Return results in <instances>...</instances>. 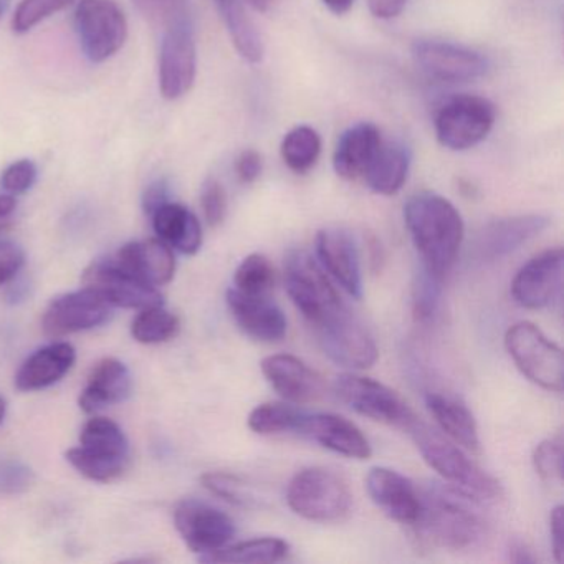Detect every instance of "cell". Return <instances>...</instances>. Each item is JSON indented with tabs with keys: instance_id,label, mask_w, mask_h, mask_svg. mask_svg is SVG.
Wrapping results in <instances>:
<instances>
[{
	"instance_id": "7402d4cb",
	"label": "cell",
	"mask_w": 564,
	"mask_h": 564,
	"mask_svg": "<svg viewBox=\"0 0 564 564\" xmlns=\"http://www.w3.org/2000/svg\"><path fill=\"white\" fill-rule=\"evenodd\" d=\"M227 305L237 325L250 338L262 343H276L285 338L289 326L285 315L275 303L270 302L269 295H246L230 289Z\"/></svg>"
},
{
	"instance_id": "8992f818",
	"label": "cell",
	"mask_w": 564,
	"mask_h": 564,
	"mask_svg": "<svg viewBox=\"0 0 564 564\" xmlns=\"http://www.w3.org/2000/svg\"><path fill=\"white\" fill-rule=\"evenodd\" d=\"M285 286L299 312L313 326L346 306L322 263L306 250H292L285 257Z\"/></svg>"
},
{
	"instance_id": "1f68e13d",
	"label": "cell",
	"mask_w": 564,
	"mask_h": 564,
	"mask_svg": "<svg viewBox=\"0 0 564 564\" xmlns=\"http://www.w3.org/2000/svg\"><path fill=\"white\" fill-rule=\"evenodd\" d=\"M214 2L223 15L224 24L240 57L250 64L262 62L263 52H265L262 37L239 0H214Z\"/></svg>"
},
{
	"instance_id": "484cf974",
	"label": "cell",
	"mask_w": 564,
	"mask_h": 564,
	"mask_svg": "<svg viewBox=\"0 0 564 564\" xmlns=\"http://www.w3.org/2000/svg\"><path fill=\"white\" fill-rule=\"evenodd\" d=\"M381 144V133L375 124L358 123L348 128L336 144L335 173L346 181L362 180Z\"/></svg>"
},
{
	"instance_id": "e0dca14e",
	"label": "cell",
	"mask_w": 564,
	"mask_h": 564,
	"mask_svg": "<svg viewBox=\"0 0 564 564\" xmlns=\"http://www.w3.org/2000/svg\"><path fill=\"white\" fill-rule=\"evenodd\" d=\"M563 286V250H544L524 263L513 282L511 296L521 308L541 310L560 296Z\"/></svg>"
},
{
	"instance_id": "681fc988",
	"label": "cell",
	"mask_w": 564,
	"mask_h": 564,
	"mask_svg": "<svg viewBox=\"0 0 564 564\" xmlns=\"http://www.w3.org/2000/svg\"><path fill=\"white\" fill-rule=\"evenodd\" d=\"M167 200H170V186H167L166 181H156V183L151 184V186L144 191L143 207L150 216L158 207L167 203Z\"/></svg>"
},
{
	"instance_id": "f546056e",
	"label": "cell",
	"mask_w": 564,
	"mask_h": 564,
	"mask_svg": "<svg viewBox=\"0 0 564 564\" xmlns=\"http://www.w3.org/2000/svg\"><path fill=\"white\" fill-rule=\"evenodd\" d=\"M409 167L411 153L408 147L398 141H382L362 181L379 196H394L408 181Z\"/></svg>"
},
{
	"instance_id": "603a6c76",
	"label": "cell",
	"mask_w": 564,
	"mask_h": 564,
	"mask_svg": "<svg viewBox=\"0 0 564 564\" xmlns=\"http://www.w3.org/2000/svg\"><path fill=\"white\" fill-rule=\"evenodd\" d=\"M260 368L273 391L290 404H306L323 394L322 376L295 356H267Z\"/></svg>"
},
{
	"instance_id": "bcb514c9",
	"label": "cell",
	"mask_w": 564,
	"mask_h": 564,
	"mask_svg": "<svg viewBox=\"0 0 564 564\" xmlns=\"http://www.w3.org/2000/svg\"><path fill=\"white\" fill-rule=\"evenodd\" d=\"M262 156L256 150H246L237 158L236 173L242 183L250 184L262 174Z\"/></svg>"
},
{
	"instance_id": "cb8c5ba5",
	"label": "cell",
	"mask_w": 564,
	"mask_h": 564,
	"mask_svg": "<svg viewBox=\"0 0 564 564\" xmlns=\"http://www.w3.org/2000/svg\"><path fill=\"white\" fill-rule=\"evenodd\" d=\"M115 260L118 265L153 286L166 285L176 273L173 250L161 239L127 243Z\"/></svg>"
},
{
	"instance_id": "f35d334b",
	"label": "cell",
	"mask_w": 564,
	"mask_h": 564,
	"mask_svg": "<svg viewBox=\"0 0 564 564\" xmlns=\"http://www.w3.org/2000/svg\"><path fill=\"white\" fill-rule=\"evenodd\" d=\"M442 279L435 276L422 267L421 273L415 276L414 289H412V306L417 322L427 323L437 315L438 303H441Z\"/></svg>"
},
{
	"instance_id": "ffe728a7",
	"label": "cell",
	"mask_w": 564,
	"mask_h": 564,
	"mask_svg": "<svg viewBox=\"0 0 564 564\" xmlns=\"http://www.w3.org/2000/svg\"><path fill=\"white\" fill-rule=\"evenodd\" d=\"M296 434L345 457L366 460L372 454L371 445L361 429L355 422L338 414L305 412Z\"/></svg>"
},
{
	"instance_id": "4316f807",
	"label": "cell",
	"mask_w": 564,
	"mask_h": 564,
	"mask_svg": "<svg viewBox=\"0 0 564 564\" xmlns=\"http://www.w3.org/2000/svg\"><path fill=\"white\" fill-rule=\"evenodd\" d=\"M77 352L68 343H52L25 359L15 376L19 391H41L61 381L74 368Z\"/></svg>"
},
{
	"instance_id": "9c48e42d",
	"label": "cell",
	"mask_w": 564,
	"mask_h": 564,
	"mask_svg": "<svg viewBox=\"0 0 564 564\" xmlns=\"http://www.w3.org/2000/svg\"><path fill=\"white\" fill-rule=\"evenodd\" d=\"M497 111L487 98L457 95L445 101L435 115V137L451 151L477 147L490 133Z\"/></svg>"
},
{
	"instance_id": "6da1fadb",
	"label": "cell",
	"mask_w": 564,
	"mask_h": 564,
	"mask_svg": "<svg viewBox=\"0 0 564 564\" xmlns=\"http://www.w3.org/2000/svg\"><path fill=\"white\" fill-rule=\"evenodd\" d=\"M404 223L422 267L444 280L464 242V220L457 207L438 194H415L405 203Z\"/></svg>"
},
{
	"instance_id": "d4e9b609",
	"label": "cell",
	"mask_w": 564,
	"mask_h": 564,
	"mask_svg": "<svg viewBox=\"0 0 564 564\" xmlns=\"http://www.w3.org/2000/svg\"><path fill=\"white\" fill-rule=\"evenodd\" d=\"M133 391L130 369L117 358H105L91 369L87 388L80 395V408L88 414L127 401Z\"/></svg>"
},
{
	"instance_id": "5b68a950",
	"label": "cell",
	"mask_w": 564,
	"mask_h": 564,
	"mask_svg": "<svg viewBox=\"0 0 564 564\" xmlns=\"http://www.w3.org/2000/svg\"><path fill=\"white\" fill-rule=\"evenodd\" d=\"M286 501L305 520L328 523L343 520L349 513L352 494L348 481L338 471L306 467L290 480Z\"/></svg>"
},
{
	"instance_id": "4dcf8cb0",
	"label": "cell",
	"mask_w": 564,
	"mask_h": 564,
	"mask_svg": "<svg viewBox=\"0 0 564 564\" xmlns=\"http://www.w3.org/2000/svg\"><path fill=\"white\" fill-rule=\"evenodd\" d=\"M290 544L282 538H253L200 554L203 563H279L289 556Z\"/></svg>"
},
{
	"instance_id": "30bf717a",
	"label": "cell",
	"mask_w": 564,
	"mask_h": 564,
	"mask_svg": "<svg viewBox=\"0 0 564 564\" xmlns=\"http://www.w3.org/2000/svg\"><path fill=\"white\" fill-rule=\"evenodd\" d=\"M333 388L352 411L372 421L409 431L419 419L398 392L376 379L346 372L335 379Z\"/></svg>"
},
{
	"instance_id": "f6af8a7d",
	"label": "cell",
	"mask_w": 564,
	"mask_h": 564,
	"mask_svg": "<svg viewBox=\"0 0 564 564\" xmlns=\"http://www.w3.org/2000/svg\"><path fill=\"white\" fill-rule=\"evenodd\" d=\"M24 262V250L21 247L12 242H0V285L14 279Z\"/></svg>"
},
{
	"instance_id": "74e56055",
	"label": "cell",
	"mask_w": 564,
	"mask_h": 564,
	"mask_svg": "<svg viewBox=\"0 0 564 564\" xmlns=\"http://www.w3.org/2000/svg\"><path fill=\"white\" fill-rule=\"evenodd\" d=\"M77 2L78 0H21L12 18V31L19 35L29 34L52 15L65 11Z\"/></svg>"
},
{
	"instance_id": "e575fe53",
	"label": "cell",
	"mask_w": 564,
	"mask_h": 564,
	"mask_svg": "<svg viewBox=\"0 0 564 564\" xmlns=\"http://www.w3.org/2000/svg\"><path fill=\"white\" fill-rule=\"evenodd\" d=\"M180 318L163 305L141 310L131 325V335L143 345H160L170 341L180 333Z\"/></svg>"
},
{
	"instance_id": "4fadbf2b",
	"label": "cell",
	"mask_w": 564,
	"mask_h": 564,
	"mask_svg": "<svg viewBox=\"0 0 564 564\" xmlns=\"http://www.w3.org/2000/svg\"><path fill=\"white\" fill-rule=\"evenodd\" d=\"M84 289L121 308L144 310L164 305L163 293L118 265L117 260H95L82 276Z\"/></svg>"
},
{
	"instance_id": "7c38bea8",
	"label": "cell",
	"mask_w": 564,
	"mask_h": 564,
	"mask_svg": "<svg viewBox=\"0 0 564 564\" xmlns=\"http://www.w3.org/2000/svg\"><path fill=\"white\" fill-rule=\"evenodd\" d=\"M160 34L158 80L161 97L176 101L186 97L196 82L197 51L193 22L174 25Z\"/></svg>"
},
{
	"instance_id": "ac0fdd59",
	"label": "cell",
	"mask_w": 564,
	"mask_h": 564,
	"mask_svg": "<svg viewBox=\"0 0 564 564\" xmlns=\"http://www.w3.org/2000/svg\"><path fill=\"white\" fill-rule=\"evenodd\" d=\"M366 488L376 507L401 524H412L421 511V490L414 481L388 467H375L366 477Z\"/></svg>"
},
{
	"instance_id": "277c9868",
	"label": "cell",
	"mask_w": 564,
	"mask_h": 564,
	"mask_svg": "<svg viewBox=\"0 0 564 564\" xmlns=\"http://www.w3.org/2000/svg\"><path fill=\"white\" fill-rule=\"evenodd\" d=\"M65 457L84 477L110 484L130 467V442L117 422L94 417L82 431L80 445L70 448Z\"/></svg>"
},
{
	"instance_id": "60d3db41",
	"label": "cell",
	"mask_w": 564,
	"mask_h": 564,
	"mask_svg": "<svg viewBox=\"0 0 564 564\" xmlns=\"http://www.w3.org/2000/svg\"><path fill=\"white\" fill-rule=\"evenodd\" d=\"M200 481L207 490L237 507H250L256 500L246 481L237 475L227 474V471H209L200 477Z\"/></svg>"
},
{
	"instance_id": "db71d44e",
	"label": "cell",
	"mask_w": 564,
	"mask_h": 564,
	"mask_svg": "<svg viewBox=\"0 0 564 564\" xmlns=\"http://www.w3.org/2000/svg\"><path fill=\"white\" fill-rule=\"evenodd\" d=\"M250 6H252L256 11L267 12L270 8H272L273 2L275 0H247Z\"/></svg>"
},
{
	"instance_id": "ba28073f",
	"label": "cell",
	"mask_w": 564,
	"mask_h": 564,
	"mask_svg": "<svg viewBox=\"0 0 564 564\" xmlns=\"http://www.w3.org/2000/svg\"><path fill=\"white\" fill-rule=\"evenodd\" d=\"M75 32L82 52L91 64H104L123 48L128 21L117 0H78Z\"/></svg>"
},
{
	"instance_id": "d590c367",
	"label": "cell",
	"mask_w": 564,
	"mask_h": 564,
	"mask_svg": "<svg viewBox=\"0 0 564 564\" xmlns=\"http://www.w3.org/2000/svg\"><path fill=\"white\" fill-rule=\"evenodd\" d=\"M275 283V270L262 253L246 257L237 267L234 275V289L246 295H269Z\"/></svg>"
},
{
	"instance_id": "7a4b0ae2",
	"label": "cell",
	"mask_w": 564,
	"mask_h": 564,
	"mask_svg": "<svg viewBox=\"0 0 564 564\" xmlns=\"http://www.w3.org/2000/svg\"><path fill=\"white\" fill-rule=\"evenodd\" d=\"M478 501L451 485H429L421 490V511L412 528L425 543L445 550H467L487 533Z\"/></svg>"
},
{
	"instance_id": "b9f144b4",
	"label": "cell",
	"mask_w": 564,
	"mask_h": 564,
	"mask_svg": "<svg viewBox=\"0 0 564 564\" xmlns=\"http://www.w3.org/2000/svg\"><path fill=\"white\" fill-rule=\"evenodd\" d=\"M37 176L39 171L34 161H14L6 167L4 173L0 176V186L6 193L19 196V194H25L34 187Z\"/></svg>"
},
{
	"instance_id": "7dc6e473",
	"label": "cell",
	"mask_w": 564,
	"mask_h": 564,
	"mask_svg": "<svg viewBox=\"0 0 564 564\" xmlns=\"http://www.w3.org/2000/svg\"><path fill=\"white\" fill-rule=\"evenodd\" d=\"M551 546L557 563H563L564 540H563V507L557 505L553 508L550 517Z\"/></svg>"
},
{
	"instance_id": "f5cc1de1",
	"label": "cell",
	"mask_w": 564,
	"mask_h": 564,
	"mask_svg": "<svg viewBox=\"0 0 564 564\" xmlns=\"http://www.w3.org/2000/svg\"><path fill=\"white\" fill-rule=\"evenodd\" d=\"M323 4L336 15L346 14L355 4V0H323Z\"/></svg>"
},
{
	"instance_id": "c3c4849f",
	"label": "cell",
	"mask_w": 564,
	"mask_h": 564,
	"mask_svg": "<svg viewBox=\"0 0 564 564\" xmlns=\"http://www.w3.org/2000/svg\"><path fill=\"white\" fill-rule=\"evenodd\" d=\"M408 0H368L369 11L376 19L391 21L404 11Z\"/></svg>"
},
{
	"instance_id": "3957f363",
	"label": "cell",
	"mask_w": 564,
	"mask_h": 564,
	"mask_svg": "<svg viewBox=\"0 0 564 564\" xmlns=\"http://www.w3.org/2000/svg\"><path fill=\"white\" fill-rule=\"evenodd\" d=\"M408 432L414 438L425 464L434 468L451 487L480 501L500 497L501 487L497 478L478 467L465 455L460 445L455 444L447 435L424 424L421 419Z\"/></svg>"
},
{
	"instance_id": "52a82bcc",
	"label": "cell",
	"mask_w": 564,
	"mask_h": 564,
	"mask_svg": "<svg viewBox=\"0 0 564 564\" xmlns=\"http://www.w3.org/2000/svg\"><path fill=\"white\" fill-rule=\"evenodd\" d=\"M505 348L524 378L546 391H563V351L536 325L520 322L505 335Z\"/></svg>"
},
{
	"instance_id": "5bb4252c",
	"label": "cell",
	"mask_w": 564,
	"mask_h": 564,
	"mask_svg": "<svg viewBox=\"0 0 564 564\" xmlns=\"http://www.w3.org/2000/svg\"><path fill=\"white\" fill-rule=\"evenodd\" d=\"M412 57L425 75L445 84H468L488 70L484 55L451 42L417 41L412 45Z\"/></svg>"
},
{
	"instance_id": "8fae6325",
	"label": "cell",
	"mask_w": 564,
	"mask_h": 564,
	"mask_svg": "<svg viewBox=\"0 0 564 564\" xmlns=\"http://www.w3.org/2000/svg\"><path fill=\"white\" fill-rule=\"evenodd\" d=\"M323 351L336 365L348 369H368L378 361V346L369 329L343 306L335 315L315 326Z\"/></svg>"
},
{
	"instance_id": "8d00e7d4",
	"label": "cell",
	"mask_w": 564,
	"mask_h": 564,
	"mask_svg": "<svg viewBox=\"0 0 564 564\" xmlns=\"http://www.w3.org/2000/svg\"><path fill=\"white\" fill-rule=\"evenodd\" d=\"M138 14L158 32L191 21L187 0H133Z\"/></svg>"
},
{
	"instance_id": "9a60e30c",
	"label": "cell",
	"mask_w": 564,
	"mask_h": 564,
	"mask_svg": "<svg viewBox=\"0 0 564 564\" xmlns=\"http://www.w3.org/2000/svg\"><path fill=\"white\" fill-rule=\"evenodd\" d=\"M174 524L194 553L207 554L227 546L236 536L229 514L199 500H183L174 510Z\"/></svg>"
},
{
	"instance_id": "f1b7e54d",
	"label": "cell",
	"mask_w": 564,
	"mask_h": 564,
	"mask_svg": "<svg viewBox=\"0 0 564 564\" xmlns=\"http://www.w3.org/2000/svg\"><path fill=\"white\" fill-rule=\"evenodd\" d=\"M154 232L163 242L184 256H194L203 247V227L199 219L183 204L164 203L153 214Z\"/></svg>"
},
{
	"instance_id": "83f0119b",
	"label": "cell",
	"mask_w": 564,
	"mask_h": 564,
	"mask_svg": "<svg viewBox=\"0 0 564 564\" xmlns=\"http://www.w3.org/2000/svg\"><path fill=\"white\" fill-rule=\"evenodd\" d=\"M425 404L441 427L442 434L447 435L465 451H480L477 421L464 402L442 392H429Z\"/></svg>"
},
{
	"instance_id": "d6a6232c",
	"label": "cell",
	"mask_w": 564,
	"mask_h": 564,
	"mask_svg": "<svg viewBox=\"0 0 564 564\" xmlns=\"http://www.w3.org/2000/svg\"><path fill=\"white\" fill-rule=\"evenodd\" d=\"M322 154V138L310 127H296L282 141V158L293 173H308Z\"/></svg>"
},
{
	"instance_id": "9f6ffc18",
	"label": "cell",
	"mask_w": 564,
	"mask_h": 564,
	"mask_svg": "<svg viewBox=\"0 0 564 564\" xmlns=\"http://www.w3.org/2000/svg\"><path fill=\"white\" fill-rule=\"evenodd\" d=\"M6 411H8V404H6V399L0 395V424L4 421Z\"/></svg>"
},
{
	"instance_id": "f907efd6",
	"label": "cell",
	"mask_w": 564,
	"mask_h": 564,
	"mask_svg": "<svg viewBox=\"0 0 564 564\" xmlns=\"http://www.w3.org/2000/svg\"><path fill=\"white\" fill-rule=\"evenodd\" d=\"M510 560L517 564L536 563V557L528 551L524 544H513L510 550Z\"/></svg>"
},
{
	"instance_id": "836d02e7",
	"label": "cell",
	"mask_w": 564,
	"mask_h": 564,
	"mask_svg": "<svg viewBox=\"0 0 564 564\" xmlns=\"http://www.w3.org/2000/svg\"><path fill=\"white\" fill-rule=\"evenodd\" d=\"M305 411L286 402H265L257 405L249 415V427L256 434L272 435L299 432Z\"/></svg>"
},
{
	"instance_id": "816d5d0a",
	"label": "cell",
	"mask_w": 564,
	"mask_h": 564,
	"mask_svg": "<svg viewBox=\"0 0 564 564\" xmlns=\"http://www.w3.org/2000/svg\"><path fill=\"white\" fill-rule=\"evenodd\" d=\"M18 209V200L12 194H0V220L11 216Z\"/></svg>"
},
{
	"instance_id": "ab89813d",
	"label": "cell",
	"mask_w": 564,
	"mask_h": 564,
	"mask_svg": "<svg viewBox=\"0 0 564 564\" xmlns=\"http://www.w3.org/2000/svg\"><path fill=\"white\" fill-rule=\"evenodd\" d=\"M533 465L541 480L550 485L563 484V437L556 435L538 444Z\"/></svg>"
},
{
	"instance_id": "7bdbcfd3",
	"label": "cell",
	"mask_w": 564,
	"mask_h": 564,
	"mask_svg": "<svg viewBox=\"0 0 564 564\" xmlns=\"http://www.w3.org/2000/svg\"><path fill=\"white\" fill-rule=\"evenodd\" d=\"M34 470L21 460L0 462V495H18L34 484Z\"/></svg>"
},
{
	"instance_id": "2e32d148",
	"label": "cell",
	"mask_w": 564,
	"mask_h": 564,
	"mask_svg": "<svg viewBox=\"0 0 564 564\" xmlns=\"http://www.w3.org/2000/svg\"><path fill=\"white\" fill-rule=\"evenodd\" d=\"M113 315V306L91 290L65 293L45 310L42 326L51 338L74 335L105 325Z\"/></svg>"
},
{
	"instance_id": "d6986e66",
	"label": "cell",
	"mask_w": 564,
	"mask_h": 564,
	"mask_svg": "<svg viewBox=\"0 0 564 564\" xmlns=\"http://www.w3.org/2000/svg\"><path fill=\"white\" fill-rule=\"evenodd\" d=\"M547 226L550 217L540 214L494 220L478 232L474 246L475 257L481 262L503 259L520 249L523 243L540 236Z\"/></svg>"
},
{
	"instance_id": "ee69618b",
	"label": "cell",
	"mask_w": 564,
	"mask_h": 564,
	"mask_svg": "<svg viewBox=\"0 0 564 564\" xmlns=\"http://www.w3.org/2000/svg\"><path fill=\"white\" fill-rule=\"evenodd\" d=\"M200 206L210 227L220 226L226 219L227 194L219 181L209 177L200 191Z\"/></svg>"
},
{
	"instance_id": "11a10c76",
	"label": "cell",
	"mask_w": 564,
	"mask_h": 564,
	"mask_svg": "<svg viewBox=\"0 0 564 564\" xmlns=\"http://www.w3.org/2000/svg\"><path fill=\"white\" fill-rule=\"evenodd\" d=\"M9 6H11V0H0V21L4 19L6 12L9 11Z\"/></svg>"
},
{
	"instance_id": "44dd1931",
	"label": "cell",
	"mask_w": 564,
	"mask_h": 564,
	"mask_svg": "<svg viewBox=\"0 0 564 564\" xmlns=\"http://www.w3.org/2000/svg\"><path fill=\"white\" fill-rule=\"evenodd\" d=\"M316 256L325 272L352 299L362 296L361 263L355 239L343 229H323L316 236Z\"/></svg>"
}]
</instances>
